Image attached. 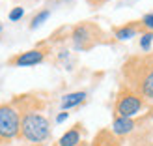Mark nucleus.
Listing matches in <instances>:
<instances>
[{
	"mask_svg": "<svg viewBox=\"0 0 153 146\" xmlns=\"http://www.w3.org/2000/svg\"><path fill=\"white\" fill-rule=\"evenodd\" d=\"M125 77V86L136 92L148 103H153V51L131 56L121 70Z\"/></svg>",
	"mask_w": 153,
	"mask_h": 146,
	"instance_id": "f257e3e1",
	"label": "nucleus"
},
{
	"mask_svg": "<svg viewBox=\"0 0 153 146\" xmlns=\"http://www.w3.org/2000/svg\"><path fill=\"white\" fill-rule=\"evenodd\" d=\"M21 112V137L28 144H43L51 137V122L37 109L26 107Z\"/></svg>",
	"mask_w": 153,
	"mask_h": 146,
	"instance_id": "f03ea898",
	"label": "nucleus"
},
{
	"mask_svg": "<svg viewBox=\"0 0 153 146\" xmlns=\"http://www.w3.org/2000/svg\"><path fill=\"white\" fill-rule=\"evenodd\" d=\"M148 101L140 97L136 92L131 88L123 86L118 92L116 105H114V116H123V118H134L136 114H140L144 109H148Z\"/></svg>",
	"mask_w": 153,
	"mask_h": 146,
	"instance_id": "7ed1b4c3",
	"label": "nucleus"
},
{
	"mask_svg": "<svg viewBox=\"0 0 153 146\" xmlns=\"http://www.w3.org/2000/svg\"><path fill=\"white\" fill-rule=\"evenodd\" d=\"M21 135V112L15 105H0V144L10 142Z\"/></svg>",
	"mask_w": 153,
	"mask_h": 146,
	"instance_id": "20e7f679",
	"label": "nucleus"
},
{
	"mask_svg": "<svg viewBox=\"0 0 153 146\" xmlns=\"http://www.w3.org/2000/svg\"><path fill=\"white\" fill-rule=\"evenodd\" d=\"M101 34L95 25L91 22H82V25H76L71 32V41H73V47L76 51H88L90 47L95 45V36Z\"/></svg>",
	"mask_w": 153,
	"mask_h": 146,
	"instance_id": "39448f33",
	"label": "nucleus"
},
{
	"mask_svg": "<svg viewBox=\"0 0 153 146\" xmlns=\"http://www.w3.org/2000/svg\"><path fill=\"white\" fill-rule=\"evenodd\" d=\"M45 56H47V51L37 47V49H30V51H25L17 56H13L10 60V64L15 66V67H30V66L41 64L45 60Z\"/></svg>",
	"mask_w": 153,
	"mask_h": 146,
	"instance_id": "423d86ee",
	"label": "nucleus"
},
{
	"mask_svg": "<svg viewBox=\"0 0 153 146\" xmlns=\"http://www.w3.org/2000/svg\"><path fill=\"white\" fill-rule=\"evenodd\" d=\"M144 28H142V22L140 21H133V22H127L123 26H118L114 28V37L120 41H127V40H133L136 34H142Z\"/></svg>",
	"mask_w": 153,
	"mask_h": 146,
	"instance_id": "0eeeda50",
	"label": "nucleus"
},
{
	"mask_svg": "<svg viewBox=\"0 0 153 146\" xmlns=\"http://www.w3.org/2000/svg\"><path fill=\"white\" fill-rule=\"evenodd\" d=\"M136 129V122L134 118H123V116H114L112 120V127L110 131L116 135V137H125V135H131Z\"/></svg>",
	"mask_w": 153,
	"mask_h": 146,
	"instance_id": "6e6552de",
	"label": "nucleus"
},
{
	"mask_svg": "<svg viewBox=\"0 0 153 146\" xmlns=\"http://www.w3.org/2000/svg\"><path fill=\"white\" fill-rule=\"evenodd\" d=\"M82 144V126L76 124L58 139V146H80Z\"/></svg>",
	"mask_w": 153,
	"mask_h": 146,
	"instance_id": "1a4fd4ad",
	"label": "nucleus"
},
{
	"mask_svg": "<svg viewBox=\"0 0 153 146\" xmlns=\"http://www.w3.org/2000/svg\"><path fill=\"white\" fill-rule=\"evenodd\" d=\"M86 97H88V94L84 90L71 92V94L62 96V99H60V107H62V111H69V109H73V107H79L80 103H84Z\"/></svg>",
	"mask_w": 153,
	"mask_h": 146,
	"instance_id": "9d476101",
	"label": "nucleus"
},
{
	"mask_svg": "<svg viewBox=\"0 0 153 146\" xmlns=\"http://www.w3.org/2000/svg\"><path fill=\"white\" fill-rule=\"evenodd\" d=\"M91 146H121V141H120V137H116L110 131V129H103V131H99L95 135Z\"/></svg>",
	"mask_w": 153,
	"mask_h": 146,
	"instance_id": "9b49d317",
	"label": "nucleus"
},
{
	"mask_svg": "<svg viewBox=\"0 0 153 146\" xmlns=\"http://www.w3.org/2000/svg\"><path fill=\"white\" fill-rule=\"evenodd\" d=\"M51 17V10H41L39 13H36L34 17H32V21H30V28L32 30H36V28H39L45 21H47Z\"/></svg>",
	"mask_w": 153,
	"mask_h": 146,
	"instance_id": "f8f14e48",
	"label": "nucleus"
},
{
	"mask_svg": "<svg viewBox=\"0 0 153 146\" xmlns=\"http://www.w3.org/2000/svg\"><path fill=\"white\" fill-rule=\"evenodd\" d=\"M151 45H153V32L144 30V32L140 34V49H142V52H149Z\"/></svg>",
	"mask_w": 153,
	"mask_h": 146,
	"instance_id": "ddd939ff",
	"label": "nucleus"
},
{
	"mask_svg": "<svg viewBox=\"0 0 153 146\" xmlns=\"http://www.w3.org/2000/svg\"><path fill=\"white\" fill-rule=\"evenodd\" d=\"M22 17H25V7H21V6L13 7V10L10 11V15H7V19H10L11 22H17V21H21Z\"/></svg>",
	"mask_w": 153,
	"mask_h": 146,
	"instance_id": "4468645a",
	"label": "nucleus"
},
{
	"mask_svg": "<svg viewBox=\"0 0 153 146\" xmlns=\"http://www.w3.org/2000/svg\"><path fill=\"white\" fill-rule=\"evenodd\" d=\"M140 22H142V28H144V30H149V32H153V11H149V13L144 15V17L140 19Z\"/></svg>",
	"mask_w": 153,
	"mask_h": 146,
	"instance_id": "2eb2a0df",
	"label": "nucleus"
},
{
	"mask_svg": "<svg viewBox=\"0 0 153 146\" xmlns=\"http://www.w3.org/2000/svg\"><path fill=\"white\" fill-rule=\"evenodd\" d=\"M67 118H69V112H67V111H62V112H60L58 116L54 118V122H56V124H62V122H65Z\"/></svg>",
	"mask_w": 153,
	"mask_h": 146,
	"instance_id": "dca6fc26",
	"label": "nucleus"
},
{
	"mask_svg": "<svg viewBox=\"0 0 153 146\" xmlns=\"http://www.w3.org/2000/svg\"><path fill=\"white\" fill-rule=\"evenodd\" d=\"M2 28H4V26H2V22H0V32H2Z\"/></svg>",
	"mask_w": 153,
	"mask_h": 146,
	"instance_id": "f3484780",
	"label": "nucleus"
},
{
	"mask_svg": "<svg viewBox=\"0 0 153 146\" xmlns=\"http://www.w3.org/2000/svg\"><path fill=\"white\" fill-rule=\"evenodd\" d=\"M80 146H86V144H80Z\"/></svg>",
	"mask_w": 153,
	"mask_h": 146,
	"instance_id": "a211bd4d",
	"label": "nucleus"
}]
</instances>
